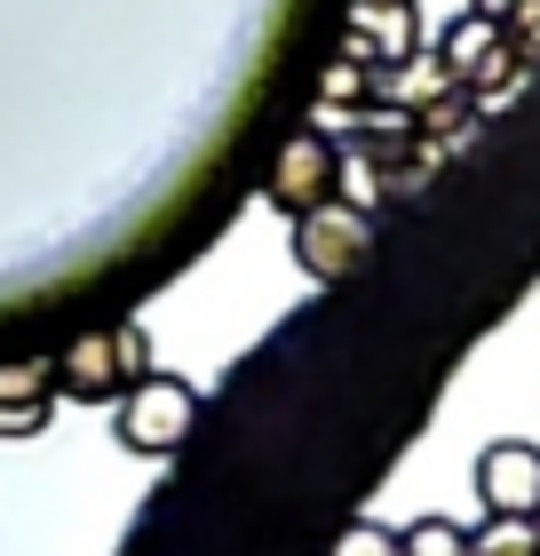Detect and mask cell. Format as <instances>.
I'll return each mask as SVG.
<instances>
[{
    "mask_svg": "<svg viewBox=\"0 0 540 556\" xmlns=\"http://www.w3.org/2000/svg\"><path fill=\"white\" fill-rule=\"evenodd\" d=\"M326 199H350V167H342V143H334L326 128H294L287 143L271 151L263 167V207L302 223L311 207H326Z\"/></svg>",
    "mask_w": 540,
    "mask_h": 556,
    "instance_id": "obj_4",
    "label": "cell"
},
{
    "mask_svg": "<svg viewBox=\"0 0 540 556\" xmlns=\"http://www.w3.org/2000/svg\"><path fill=\"white\" fill-rule=\"evenodd\" d=\"M56 358H9L0 366V438H40L56 421Z\"/></svg>",
    "mask_w": 540,
    "mask_h": 556,
    "instance_id": "obj_8",
    "label": "cell"
},
{
    "mask_svg": "<svg viewBox=\"0 0 540 556\" xmlns=\"http://www.w3.org/2000/svg\"><path fill=\"white\" fill-rule=\"evenodd\" d=\"M366 96H374V64L334 56V72H326V104H366Z\"/></svg>",
    "mask_w": 540,
    "mask_h": 556,
    "instance_id": "obj_12",
    "label": "cell"
},
{
    "mask_svg": "<svg viewBox=\"0 0 540 556\" xmlns=\"http://www.w3.org/2000/svg\"><path fill=\"white\" fill-rule=\"evenodd\" d=\"M469 556H540V517H485L469 533Z\"/></svg>",
    "mask_w": 540,
    "mask_h": 556,
    "instance_id": "obj_9",
    "label": "cell"
},
{
    "mask_svg": "<svg viewBox=\"0 0 540 556\" xmlns=\"http://www.w3.org/2000/svg\"><path fill=\"white\" fill-rule=\"evenodd\" d=\"M437 64H445V80L469 96V104H501V96H517L532 80V64L517 56V40H508L493 16H469V9L437 33Z\"/></svg>",
    "mask_w": 540,
    "mask_h": 556,
    "instance_id": "obj_3",
    "label": "cell"
},
{
    "mask_svg": "<svg viewBox=\"0 0 540 556\" xmlns=\"http://www.w3.org/2000/svg\"><path fill=\"white\" fill-rule=\"evenodd\" d=\"M508 40H517V56L525 64H540V0H517V9H508V24H501Z\"/></svg>",
    "mask_w": 540,
    "mask_h": 556,
    "instance_id": "obj_13",
    "label": "cell"
},
{
    "mask_svg": "<svg viewBox=\"0 0 540 556\" xmlns=\"http://www.w3.org/2000/svg\"><path fill=\"white\" fill-rule=\"evenodd\" d=\"M398 548H405V556H469V533H461L453 517H414V525L398 533Z\"/></svg>",
    "mask_w": 540,
    "mask_h": 556,
    "instance_id": "obj_10",
    "label": "cell"
},
{
    "mask_svg": "<svg viewBox=\"0 0 540 556\" xmlns=\"http://www.w3.org/2000/svg\"><path fill=\"white\" fill-rule=\"evenodd\" d=\"M342 56L374 64V72H398L422 56V33H414V0H357L350 9V40Z\"/></svg>",
    "mask_w": 540,
    "mask_h": 556,
    "instance_id": "obj_7",
    "label": "cell"
},
{
    "mask_svg": "<svg viewBox=\"0 0 540 556\" xmlns=\"http://www.w3.org/2000/svg\"><path fill=\"white\" fill-rule=\"evenodd\" d=\"M143 374H151V334L136 318L88 326V334H72L56 350V397H64V406H120Z\"/></svg>",
    "mask_w": 540,
    "mask_h": 556,
    "instance_id": "obj_1",
    "label": "cell"
},
{
    "mask_svg": "<svg viewBox=\"0 0 540 556\" xmlns=\"http://www.w3.org/2000/svg\"><path fill=\"white\" fill-rule=\"evenodd\" d=\"M366 263H374V215L357 199H326L294 223V270L311 287H350Z\"/></svg>",
    "mask_w": 540,
    "mask_h": 556,
    "instance_id": "obj_5",
    "label": "cell"
},
{
    "mask_svg": "<svg viewBox=\"0 0 540 556\" xmlns=\"http://www.w3.org/2000/svg\"><path fill=\"white\" fill-rule=\"evenodd\" d=\"M508 9H517V0H469V16H493V24H508Z\"/></svg>",
    "mask_w": 540,
    "mask_h": 556,
    "instance_id": "obj_14",
    "label": "cell"
},
{
    "mask_svg": "<svg viewBox=\"0 0 540 556\" xmlns=\"http://www.w3.org/2000/svg\"><path fill=\"white\" fill-rule=\"evenodd\" d=\"M191 429H199V390L184 374H160V366L112 406V438L136 453V462H175V453L191 445Z\"/></svg>",
    "mask_w": 540,
    "mask_h": 556,
    "instance_id": "obj_2",
    "label": "cell"
},
{
    "mask_svg": "<svg viewBox=\"0 0 540 556\" xmlns=\"http://www.w3.org/2000/svg\"><path fill=\"white\" fill-rule=\"evenodd\" d=\"M326 556H405V548H398V533H390V525H374V517H350L342 533L326 541Z\"/></svg>",
    "mask_w": 540,
    "mask_h": 556,
    "instance_id": "obj_11",
    "label": "cell"
},
{
    "mask_svg": "<svg viewBox=\"0 0 540 556\" xmlns=\"http://www.w3.org/2000/svg\"><path fill=\"white\" fill-rule=\"evenodd\" d=\"M477 501L485 517H540V445L493 438L477 453Z\"/></svg>",
    "mask_w": 540,
    "mask_h": 556,
    "instance_id": "obj_6",
    "label": "cell"
}]
</instances>
